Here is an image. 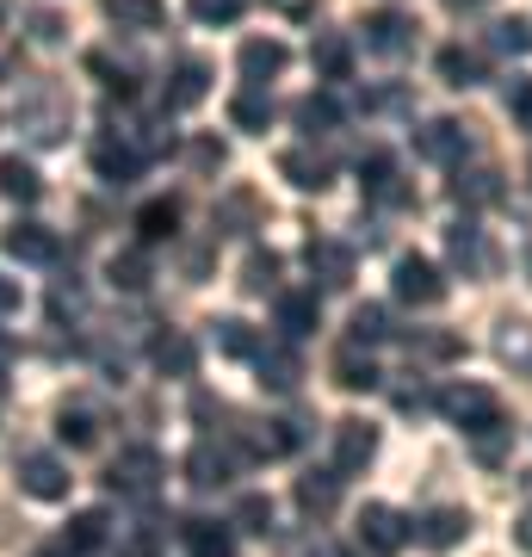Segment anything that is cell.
<instances>
[{"label":"cell","instance_id":"obj_24","mask_svg":"<svg viewBox=\"0 0 532 557\" xmlns=\"http://www.w3.org/2000/svg\"><path fill=\"white\" fill-rule=\"evenodd\" d=\"M335 502H341V478H329V471H310V478H297V508L304 515H335Z\"/></svg>","mask_w":532,"mask_h":557},{"label":"cell","instance_id":"obj_1","mask_svg":"<svg viewBox=\"0 0 532 557\" xmlns=\"http://www.w3.org/2000/svg\"><path fill=\"white\" fill-rule=\"evenodd\" d=\"M434 409L446 421H458L465 434H490V428H502V403H495V391H483V384H446L434 397Z\"/></svg>","mask_w":532,"mask_h":557},{"label":"cell","instance_id":"obj_17","mask_svg":"<svg viewBox=\"0 0 532 557\" xmlns=\"http://www.w3.org/2000/svg\"><path fill=\"white\" fill-rule=\"evenodd\" d=\"M359 186H366L372 199H384V205H409V186L396 180V161L384 156V149H372V156L359 161Z\"/></svg>","mask_w":532,"mask_h":557},{"label":"cell","instance_id":"obj_12","mask_svg":"<svg viewBox=\"0 0 532 557\" xmlns=\"http://www.w3.org/2000/svg\"><path fill=\"white\" fill-rule=\"evenodd\" d=\"M415 149H421L428 161H458V156H471V131H465L458 119H434V124H421Z\"/></svg>","mask_w":532,"mask_h":557},{"label":"cell","instance_id":"obj_49","mask_svg":"<svg viewBox=\"0 0 532 557\" xmlns=\"http://www.w3.org/2000/svg\"><path fill=\"white\" fill-rule=\"evenodd\" d=\"M32 38H38V44H57V38H62V20H57V13H32Z\"/></svg>","mask_w":532,"mask_h":557},{"label":"cell","instance_id":"obj_15","mask_svg":"<svg viewBox=\"0 0 532 557\" xmlns=\"http://www.w3.org/2000/svg\"><path fill=\"white\" fill-rule=\"evenodd\" d=\"M137 168H143V156H137L124 137H99V143H94V174H99V180L131 186V180H137Z\"/></svg>","mask_w":532,"mask_h":557},{"label":"cell","instance_id":"obj_3","mask_svg":"<svg viewBox=\"0 0 532 557\" xmlns=\"http://www.w3.org/2000/svg\"><path fill=\"white\" fill-rule=\"evenodd\" d=\"M161 453L156 446H124L112 465H106V483L119 490V496H156V483H161Z\"/></svg>","mask_w":532,"mask_h":557},{"label":"cell","instance_id":"obj_2","mask_svg":"<svg viewBox=\"0 0 532 557\" xmlns=\"http://www.w3.org/2000/svg\"><path fill=\"white\" fill-rule=\"evenodd\" d=\"M20 131L32 143H62L69 137V94L62 87H32L20 100Z\"/></svg>","mask_w":532,"mask_h":557},{"label":"cell","instance_id":"obj_6","mask_svg":"<svg viewBox=\"0 0 532 557\" xmlns=\"http://www.w3.org/2000/svg\"><path fill=\"white\" fill-rule=\"evenodd\" d=\"M409 533H415V520H403L396 508H384V502H372L366 515H359V545H372V552H403L409 545Z\"/></svg>","mask_w":532,"mask_h":557},{"label":"cell","instance_id":"obj_20","mask_svg":"<svg viewBox=\"0 0 532 557\" xmlns=\"http://www.w3.org/2000/svg\"><path fill=\"white\" fill-rule=\"evenodd\" d=\"M149 359H156V372H168V379H193L198 372V347L186 335H156V347H149Z\"/></svg>","mask_w":532,"mask_h":557},{"label":"cell","instance_id":"obj_46","mask_svg":"<svg viewBox=\"0 0 532 557\" xmlns=\"http://www.w3.org/2000/svg\"><path fill=\"white\" fill-rule=\"evenodd\" d=\"M508 421H502V428H490V434H471L477 440V458H483V465H502V453H508Z\"/></svg>","mask_w":532,"mask_h":557},{"label":"cell","instance_id":"obj_40","mask_svg":"<svg viewBox=\"0 0 532 557\" xmlns=\"http://www.w3.org/2000/svg\"><path fill=\"white\" fill-rule=\"evenodd\" d=\"M495 50H508V57H532V20H502L490 32Z\"/></svg>","mask_w":532,"mask_h":557},{"label":"cell","instance_id":"obj_37","mask_svg":"<svg viewBox=\"0 0 532 557\" xmlns=\"http://www.w3.org/2000/svg\"><path fill=\"white\" fill-rule=\"evenodd\" d=\"M260 384H273V391H297V359L292 354H279V347H273V354H267V347H260Z\"/></svg>","mask_w":532,"mask_h":557},{"label":"cell","instance_id":"obj_5","mask_svg":"<svg viewBox=\"0 0 532 557\" xmlns=\"http://www.w3.org/2000/svg\"><path fill=\"white\" fill-rule=\"evenodd\" d=\"M446 255H453V267L465 278H490L495 273V248H490V236H483L477 223H453V230H446Z\"/></svg>","mask_w":532,"mask_h":557},{"label":"cell","instance_id":"obj_42","mask_svg":"<svg viewBox=\"0 0 532 557\" xmlns=\"http://www.w3.org/2000/svg\"><path fill=\"white\" fill-rule=\"evenodd\" d=\"M292 446H297V428H292V421H267V434H255V453H267V458L292 453Z\"/></svg>","mask_w":532,"mask_h":557},{"label":"cell","instance_id":"obj_9","mask_svg":"<svg viewBox=\"0 0 532 557\" xmlns=\"http://www.w3.org/2000/svg\"><path fill=\"white\" fill-rule=\"evenodd\" d=\"M378 458V428H366V421H335V471H366Z\"/></svg>","mask_w":532,"mask_h":557},{"label":"cell","instance_id":"obj_34","mask_svg":"<svg viewBox=\"0 0 532 557\" xmlns=\"http://www.w3.org/2000/svg\"><path fill=\"white\" fill-rule=\"evenodd\" d=\"M297 124H304V131H335L341 124V106L329 100V94H304V100H297Z\"/></svg>","mask_w":532,"mask_h":557},{"label":"cell","instance_id":"obj_41","mask_svg":"<svg viewBox=\"0 0 532 557\" xmlns=\"http://www.w3.org/2000/svg\"><path fill=\"white\" fill-rule=\"evenodd\" d=\"M112 285L143 292V285H149V260H143V255H119V260H112Z\"/></svg>","mask_w":532,"mask_h":557},{"label":"cell","instance_id":"obj_52","mask_svg":"<svg viewBox=\"0 0 532 557\" xmlns=\"http://www.w3.org/2000/svg\"><path fill=\"white\" fill-rule=\"evenodd\" d=\"M20 310V278H0V317Z\"/></svg>","mask_w":532,"mask_h":557},{"label":"cell","instance_id":"obj_30","mask_svg":"<svg viewBox=\"0 0 532 557\" xmlns=\"http://www.w3.org/2000/svg\"><path fill=\"white\" fill-rule=\"evenodd\" d=\"M230 124H236V131H267V124H273V100H267L260 87L236 94V100H230Z\"/></svg>","mask_w":532,"mask_h":557},{"label":"cell","instance_id":"obj_16","mask_svg":"<svg viewBox=\"0 0 532 557\" xmlns=\"http://www.w3.org/2000/svg\"><path fill=\"white\" fill-rule=\"evenodd\" d=\"M205 94H211V69H205L198 57H186V62L174 69V81H168L161 106H168V112H186V106H198Z\"/></svg>","mask_w":532,"mask_h":557},{"label":"cell","instance_id":"obj_22","mask_svg":"<svg viewBox=\"0 0 532 557\" xmlns=\"http://www.w3.org/2000/svg\"><path fill=\"white\" fill-rule=\"evenodd\" d=\"M0 248L13 260H57V236H50L44 223H13V230L0 236Z\"/></svg>","mask_w":532,"mask_h":557},{"label":"cell","instance_id":"obj_21","mask_svg":"<svg viewBox=\"0 0 532 557\" xmlns=\"http://www.w3.org/2000/svg\"><path fill=\"white\" fill-rule=\"evenodd\" d=\"M335 384L341 391H378V366H372V354H366V347H359V341H347V347H341L335 354Z\"/></svg>","mask_w":532,"mask_h":557},{"label":"cell","instance_id":"obj_54","mask_svg":"<svg viewBox=\"0 0 532 557\" xmlns=\"http://www.w3.org/2000/svg\"><path fill=\"white\" fill-rule=\"evenodd\" d=\"M7 359H13V335H0V366H7Z\"/></svg>","mask_w":532,"mask_h":557},{"label":"cell","instance_id":"obj_56","mask_svg":"<svg viewBox=\"0 0 532 557\" xmlns=\"http://www.w3.org/2000/svg\"><path fill=\"white\" fill-rule=\"evenodd\" d=\"M0 25H7V0H0Z\"/></svg>","mask_w":532,"mask_h":557},{"label":"cell","instance_id":"obj_27","mask_svg":"<svg viewBox=\"0 0 532 557\" xmlns=\"http://www.w3.org/2000/svg\"><path fill=\"white\" fill-rule=\"evenodd\" d=\"M310 62H316V75H322V81H347V75H354V44L329 32V38H316Z\"/></svg>","mask_w":532,"mask_h":557},{"label":"cell","instance_id":"obj_48","mask_svg":"<svg viewBox=\"0 0 532 557\" xmlns=\"http://www.w3.org/2000/svg\"><path fill=\"white\" fill-rule=\"evenodd\" d=\"M75 310H81V292H75V285H57V298H50V317H75Z\"/></svg>","mask_w":532,"mask_h":557},{"label":"cell","instance_id":"obj_14","mask_svg":"<svg viewBox=\"0 0 532 557\" xmlns=\"http://www.w3.org/2000/svg\"><path fill=\"white\" fill-rule=\"evenodd\" d=\"M230 471H236V453H230V446H211V440H198L193 458H186L193 490H218V483H230Z\"/></svg>","mask_w":532,"mask_h":557},{"label":"cell","instance_id":"obj_45","mask_svg":"<svg viewBox=\"0 0 532 557\" xmlns=\"http://www.w3.org/2000/svg\"><path fill=\"white\" fill-rule=\"evenodd\" d=\"M409 354H421V359H453V354H458V335H409Z\"/></svg>","mask_w":532,"mask_h":557},{"label":"cell","instance_id":"obj_43","mask_svg":"<svg viewBox=\"0 0 532 557\" xmlns=\"http://www.w3.org/2000/svg\"><path fill=\"white\" fill-rule=\"evenodd\" d=\"M186 7H193L198 25H230V20H242V0H186Z\"/></svg>","mask_w":532,"mask_h":557},{"label":"cell","instance_id":"obj_44","mask_svg":"<svg viewBox=\"0 0 532 557\" xmlns=\"http://www.w3.org/2000/svg\"><path fill=\"white\" fill-rule=\"evenodd\" d=\"M242 285H248V292H273L279 285V255H248V278H242Z\"/></svg>","mask_w":532,"mask_h":557},{"label":"cell","instance_id":"obj_39","mask_svg":"<svg viewBox=\"0 0 532 557\" xmlns=\"http://www.w3.org/2000/svg\"><path fill=\"white\" fill-rule=\"evenodd\" d=\"M218 347H223L230 359H255V354H260L255 329H248V322H236V317H230V322H218Z\"/></svg>","mask_w":532,"mask_h":557},{"label":"cell","instance_id":"obj_33","mask_svg":"<svg viewBox=\"0 0 532 557\" xmlns=\"http://www.w3.org/2000/svg\"><path fill=\"white\" fill-rule=\"evenodd\" d=\"M57 434H62V446H75V453H81V446H94V440H99V416H94V409H62Z\"/></svg>","mask_w":532,"mask_h":557},{"label":"cell","instance_id":"obj_19","mask_svg":"<svg viewBox=\"0 0 532 557\" xmlns=\"http://www.w3.org/2000/svg\"><path fill=\"white\" fill-rule=\"evenodd\" d=\"M180 539H186V552L193 557H236V533H230L223 520H186Z\"/></svg>","mask_w":532,"mask_h":557},{"label":"cell","instance_id":"obj_4","mask_svg":"<svg viewBox=\"0 0 532 557\" xmlns=\"http://www.w3.org/2000/svg\"><path fill=\"white\" fill-rule=\"evenodd\" d=\"M391 278H396V298L415 304V310H434V304L446 298V278H440V267L428 255H403Z\"/></svg>","mask_w":532,"mask_h":557},{"label":"cell","instance_id":"obj_23","mask_svg":"<svg viewBox=\"0 0 532 557\" xmlns=\"http://www.w3.org/2000/svg\"><path fill=\"white\" fill-rule=\"evenodd\" d=\"M106 20L119 25V32H156L168 20V7L161 0H106Z\"/></svg>","mask_w":532,"mask_h":557},{"label":"cell","instance_id":"obj_10","mask_svg":"<svg viewBox=\"0 0 532 557\" xmlns=\"http://www.w3.org/2000/svg\"><path fill=\"white\" fill-rule=\"evenodd\" d=\"M242 81H248V87H267V81L273 75H285V62H292V50H285V44L279 38H248L242 44Z\"/></svg>","mask_w":532,"mask_h":557},{"label":"cell","instance_id":"obj_47","mask_svg":"<svg viewBox=\"0 0 532 557\" xmlns=\"http://www.w3.org/2000/svg\"><path fill=\"white\" fill-rule=\"evenodd\" d=\"M508 112H514L520 131H532V81H514L508 87Z\"/></svg>","mask_w":532,"mask_h":557},{"label":"cell","instance_id":"obj_32","mask_svg":"<svg viewBox=\"0 0 532 557\" xmlns=\"http://www.w3.org/2000/svg\"><path fill=\"white\" fill-rule=\"evenodd\" d=\"M106 527H112V520L99 515V508H87V515H75L69 520V533H62V545H69V552H94V545H106Z\"/></svg>","mask_w":532,"mask_h":557},{"label":"cell","instance_id":"obj_55","mask_svg":"<svg viewBox=\"0 0 532 557\" xmlns=\"http://www.w3.org/2000/svg\"><path fill=\"white\" fill-rule=\"evenodd\" d=\"M446 7H483V0H446Z\"/></svg>","mask_w":532,"mask_h":557},{"label":"cell","instance_id":"obj_29","mask_svg":"<svg viewBox=\"0 0 532 557\" xmlns=\"http://www.w3.org/2000/svg\"><path fill=\"white\" fill-rule=\"evenodd\" d=\"M174 230H180V205L174 199H149L137 211V236L143 242H174Z\"/></svg>","mask_w":532,"mask_h":557},{"label":"cell","instance_id":"obj_38","mask_svg":"<svg viewBox=\"0 0 532 557\" xmlns=\"http://www.w3.org/2000/svg\"><path fill=\"white\" fill-rule=\"evenodd\" d=\"M230 527H242V533H260V539H267V533H273V502H267V496H242V502H236V520H230Z\"/></svg>","mask_w":532,"mask_h":557},{"label":"cell","instance_id":"obj_13","mask_svg":"<svg viewBox=\"0 0 532 557\" xmlns=\"http://www.w3.org/2000/svg\"><path fill=\"white\" fill-rule=\"evenodd\" d=\"M304 260H310V273L329 285V292H341V285H354V255L341 248V242H329V236H316L310 248H304Z\"/></svg>","mask_w":532,"mask_h":557},{"label":"cell","instance_id":"obj_25","mask_svg":"<svg viewBox=\"0 0 532 557\" xmlns=\"http://www.w3.org/2000/svg\"><path fill=\"white\" fill-rule=\"evenodd\" d=\"M44 193V180H38V168L32 161H20V156H0V199H20V205H32Z\"/></svg>","mask_w":532,"mask_h":557},{"label":"cell","instance_id":"obj_50","mask_svg":"<svg viewBox=\"0 0 532 557\" xmlns=\"http://www.w3.org/2000/svg\"><path fill=\"white\" fill-rule=\"evenodd\" d=\"M119 557H161V545H156V533H137L119 545Z\"/></svg>","mask_w":532,"mask_h":557},{"label":"cell","instance_id":"obj_28","mask_svg":"<svg viewBox=\"0 0 532 557\" xmlns=\"http://www.w3.org/2000/svg\"><path fill=\"white\" fill-rule=\"evenodd\" d=\"M440 81H446V87H477V81H483V57H477V50H458V44H446V50H440Z\"/></svg>","mask_w":532,"mask_h":557},{"label":"cell","instance_id":"obj_36","mask_svg":"<svg viewBox=\"0 0 532 557\" xmlns=\"http://www.w3.org/2000/svg\"><path fill=\"white\" fill-rule=\"evenodd\" d=\"M391 310L384 304H366V310H354V341L359 347H378V341H391Z\"/></svg>","mask_w":532,"mask_h":557},{"label":"cell","instance_id":"obj_31","mask_svg":"<svg viewBox=\"0 0 532 557\" xmlns=\"http://www.w3.org/2000/svg\"><path fill=\"white\" fill-rule=\"evenodd\" d=\"M279 329H285V335H310L316 329V292H285V298H279Z\"/></svg>","mask_w":532,"mask_h":557},{"label":"cell","instance_id":"obj_7","mask_svg":"<svg viewBox=\"0 0 532 557\" xmlns=\"http://www.w3.org/2000/svg\"><path fill=\"white\" fill-rule=\"evenodd\" d=\"M409 44H415V20H409V13L378 7L372 20H366V50H372V57H403Z\"/></svg>","mask_w":532,"mask_h":557},{"label":"cell","instance_id":"obj_35","mask_svg":"<svg viewBox=\"0 0 532 557\" xmlns=\"http://www.w3.org/2000/svg\"><path fill=\"white\" fill-rule=\"evenodd\" d=\"M453 193H458V199H471V205H495V199H502V186H495V168H471V174L458 168Z\"/></svg>","mask_w":532,"mask_h":557},{"label":"cell","instance_id":"obj_51","mask_svg":"<svg viewBox=\"0 0 532 557\" xmlns=\"http://www.w3.org/2000/svg\"><path fill=\"white\" fill-rule=\"evenodd\" d=\"M193 161H198V168H223V143H211V137L193 143Z\"/></svg>","mask_w":532,"mask_h":557},{"label":"cell","instance_id":"obj_26","mask_svg":"<svg viewBox=\"0 0 532 557\" xmlns=\"http://www.w3.org/2000/svg\"><path fill=\"white\" fill-rule=\"evenodd\" d=\"M495 354L508 359L514 372H532V322L508 317L502 329H495Z\"/></svg>","mask_w":532,"mask_h":557},{"label":"cell","instance_id":"obj_8","mask_svg":"<svg viewBox=\"0 0 532 557\" xmlns=\"http://www.w3.org/2000/svg\"><path fill=\"white\" fill-rule=\"evenodd\" d=\"M20 490L38 502H62L69 496V471H62V458L50 453H25L20 458Z\"/></svg>","mask_w":532,"mask_h":557},{"label":"cell","instance_id":"obj_53","mask_svg":"<svg viewBox=\"0 0 532 557\" xmlns=\"http://www.w3.org/2000/svg\"><path fill=\"white\" fill-rule=\"evenodd\" d=\"M514 539H520V545L532 552V515H520V527H514Z\"/></svg>","mask_w":532,"mask_h":557},{"label":"cell","instance_id":"obj_18","mask_svg":"<svg viewBox=\"0 0 532 557\" xmlns=\"http://www.w3.org/2000/svg\"><path fill=\"white\" fill-rule=\"evenodd\" d=\"M279 174L292 180L297 193H322L335 168H329V156H316V149H285V156H279Z\"/></svg>","mask_w":532,"mask_h":557},{"label":"cell","instance_id":"obj_11","mask_svg":"<svg viewBox=\"0 0 532 557\" xmlns=\"http://www.w3.org/2000/svg\"><path fill=\"white\" fill-rule=\"evenodd\" d=\"M465 533H471V515L465 508H434V515L415 520V539L428 552H453V545H465Z\"/></svg>","mask_w":532,"mask_h":557},{"label":"cell","instance_id":"obj_57","mask_svg":"<svg viewBox=\"0 0 532 557\" xmlns=\"http://www.w3.org/2000/svg\"><path fill=\"white\" fill-rule=\"evenodd\" d=\"M527 267H532V248H527Z\"/></svg>","mask_w":532,"mask_h":557}]
</instances>
